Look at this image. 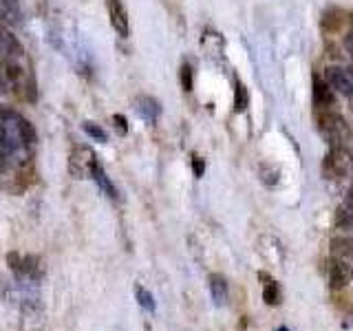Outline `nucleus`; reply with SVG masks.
Listing matches in <instances>:
<instances>
[{"instance_id":"nucleus-1","label":"nucleus","mask_w":353,"mask_h":331,"mask_svg":"<svg viewBox=\"0 0 353 331\" xmlns=\"http://www.w3.org/2000/svg\"><path fill=\"white\" fill-rule=\"evenodd\" d=\"M95 163L97 157L88 146H75L69 154V170L75 179H88Z\"/></svg>"},{"instance_id":"nucleus-2","label":"nucleus","mask_w":353,"mask_h":331,"mask_svg":"<svg viewBox=\"0 0 353 331\" xmlns=\"http://www.w3.org/2000/svg\"><path fill=\"white\" fill-rule=\"evenodd\" d=\"M106 11L110 18V27L115 29L117 36L126 38L130 33V20H128V11L121 0H106Z\"/></svg>"},{"instance_id":"nucleus-3","label":"nucleus","mask_w":353,"mask_h":331,"mask_svg":"<svg viewBox=\"0 0 353 331\" xmlns=\"http://www.w3.org/2000/svg\"><path fill=\"white\" fill-rule=\"evenodd\" d=\"M351 265L345 259H338L334 257L331 261V268H329V283H331V290H345V287L351 283Z\"/></svg>"},{"instance_id":"nucleus-4","label":"nucleus","mask_w":353,"mask_h":331,"mask_svg":"<svg viewBox=\"0 0 353 331\" xmlns=\"http://www.w3.org/2000/svg\"><path fill=\"white\" fill-rule=\"evenodd\" d=\"M327 84L331 91H336L340 95H353V82L351 77L345 69H340V66H329L327 69Z\"/></svg>"},{"instance_id":"nucleus-5","label":"nucleus","mask_w":353,"mask_h":331,"mask_svg":"<svg viewBox=\"0 0 353 331\" xmlns=\"http://www.w3.org/2000/svg\"><path fill=\"white\" fill-rule=\"evenodd\" d=\"M314 106L316 113H325V110H334L336 106V93L331 91L329 84L314 77Z\"/></svg>"},{"instance_id":"nucleus-6","label":"nucleus","mask_w":353,"mask_h":331,"mask_svg":"<svg viewBox=\"0 0 353 331\" xmlns=\"http://www.w3.org/2000/svg\"><path fill=\"white\" fill-rule=\"evenodd\" d=\"M0 55L7 60H18L25 55V47L20 44V40L3 25H0Z\"/></svg>"},{"instance_id":"nucleus-7","label":"nucleus","mask_w":353,"mask_h":331,"mask_svg":"<svg viewBox=\"0 0 353 331\" xmlns=\"http://www.w3.org/2000/svg\"><path fill=\"white\" fill-rule=\"evenodd\" d=\"M135 108H137V113L148 121V124H154L157 117H159V113H161L159 102L154 97H150V95H139L135 99Z\"/></svg>"},{"instance_id":"nucleus-8","label":"nucleus","mask_w":353,"mask_h":331,"mask_svg":"<svg viewBox=\"0 0 353 331\" xmlns=\"http://www.w3.org/2000/svg\"><path fill=\"white\" fill-rule=\"evenodd\" d=\"M91 179L97 183V188H99V190H102L106 197H110V199H117V190H115V185H113V181H110V177L106 174L104 166L99 163V161L93 166V170H91Z\"/></svg>"},{"instance_id":"nucleus-9","label":"nucleus","mask_w":353,"mask_h":331,"mask_svg":"<svg viewBox=\"0 0 353 331\" xmlns=\"http://www.w3.org/2000/svg\"><path fill=\"white\" fill-rule=\"evenodd\" d=\"M210 294H212L214 305L223 307L228 303V283L221 274H212L210 276Z\"/></svg>"},{"instance_id":"nucleus-10","label":"nucleus","mask_w":353,"mask_h":331,"mask_svg":"<svg viewBox=\"0 0 353 331\" xmlns=\"http://www.w3.org/2000/svg\"><path fill=\"white\" fill-rule=\"evenodd\" d=\"M0 18L11 25H20L22 22V7L18 0H0Z\"/></svg>"},{"instance_id":"nucleus-11","label":"nucleus","mask_w":353,"mask_h":331,"mask_svg":"<svg viewBox=\"0 0 353 331\" xmlns=\"http://www.w3.org/2000/svg\"><path fill=\"white\" fill-rule=\"evenodd\" d=\"M331 250H334V257L353 261V239L351 237H338L331 241Z\"/></svg>"},{"instance_id":"nucleus-12","label":"nucleus","mask_w":353,"mask_h":331,"mask_svg":"<svg viewBox=\"0 0 353 331\" xmlns=\"http://www.w3.org/2000/svg\"><path fill=\"white\" fill-rule=\"evenodd\" d=\"M261 279L265 281L263 283V301L268 305H279L281 303V290H279V283H276L274 279H270V276L261 274Z\"/></svg>"},{"instance_id":"nucleus-13","label":"nucleus","mask_w":353,"mask_h":331,"mask_svg":"<svg viewBox=\"0 0 353 331\" xmlns=\"http://www.w3.org/2000/svg\"><path fill=\"white\" fill-rule=\"evenodd\" d=\"M334 223H336V228H340V230H353V208H349V205L342 203V205L336 210Z\"/></svg>"},{"instance_id":"nucleus-14","label":"nucleus","mask_w":353,"mask_h":331,"mask_svg":"<svg viewBox=\"0 0 353 331\" xmlns=\"http://www.w3.org/2000/svg\"><path fill=\"white\" fill-rule=\"evenodd\" d=\"M135 296H137V303L146 309V312H154V298H152V294L146 290L143 285H135Z\"/></svg>"},{"instance_id":"nucleus-15","label":"nucleus","mask_w":353,"mask_h":331,"mask_svg":"<svg viewBox=\"0 0 353 331\" xmlns=\"http://www.w3.org/2000/svg\"><path fill=\"white\" fill-rule=\"evenodd\" d=\"M248 104H250V93H248V88L243 86L241 82H236V91H234V108L239 110H245L248 108Z\"/></svg>"},{"instance_id":"nucleus-16","label":"nucleus","mask_w":353,"mask_h":331,"mask_svg":"<svg viewBox=\"0 0 353 331\" xmlns=\"http://www.w3.org/2000/svg\"><path fill=\"white\" fill-rule=\"evenodd\" d=\"M84 130H86V135L88 137H93L95 141H106L108 139V135H106V130L102 128V126H97V124H93V121H84Z\"/></svg>"},{"instance_id":"nucleus-17","label":"nucleus","mask_w":353,"mask_h":331,"mask_svg":"<svg viewBox=\"0 0 353 331\" xmlns=\"http://www.w3.org/2000/svg\"><path fill=\"white\" fill-rule=\"evenodd\" d=\"M179 77H181V88L188 93L192 91V66L190 64H183L181 71H179Z\"/></svg>"},{"instance_id":"nucleus-18","label":"nucleus","mask_w":353,"mask_h":331,"mask_svg":"<svg viewBox=\"0 0 353 331\" xmlns=\"http://www.w3.org/2000/svg\"><path fill=\"white\" fill-rule=\"evenodd\" d=\"M113 124H115L117 135L124 137L126 132H128V124H126V117H124V115H113Z\"/></svg>"},{"instance_id":"nucleus-19","label":"nucleus","mask_w":353,"mask_h":331,"mask_svg":"<svg viewBox=\"0 0 353 331\" xmlns=\"http://www.w3.org/2000/svg\"><path fill=\"white\" fill-rule=\"evenodd\" d=\"M192 166H194V174L201 177L203 174V161L199 159V157H192Z\"/></svg>"},{"instance_id":"nucleus-20","label":"nucleus","mask_w":353,"mask_h":331,"mask_svg":"<svg viewBox=\"0 0 353 331\" xmlns=\"http://www.w3.org/2000/svg\"><path fill=\"white\" fill-rule=\"evenodd\" d=\"M345 49H347V53L353 58V31H351L349 36L345 38Z\"/></svg>"},{"instance_id":"nucleus-21","label":"nucleus","mask_w":353,"mask_h":331,"mask_svg":"<svg viewBox=\"0 0 353 331\" xmlns=\"http://www.w3.org/2000/svg\"><path fill=\"white\" fill-rule=\"evenodd\" d=\"M7 161H9V157H7V152H5L3 148H0V170H3V168H5V166H7Z\"/></svg>"},{"instance_id":"nucleus-22","label":"nucleus","mask_w":353,"mask_h":331,"mask_svg":"<svg viewBox=\"0 0 353 331\" xmlns=\"http://www.w3.org/2000/svg\"><path fill=\"white\" fill-rule=\"evenodd\" d=\"M345 205L353 208V185L349 188V192H347V197H345Z\"/></svg>"},{"instance_id":"nucleus-23","label":"nucleus","mask_w":353,"mask_h":331,"mask_svg":"<svg viewBox=\"0 0 353 331\" xmlns=\"http://www.w3.org/2000/svg\"><path fill=\"white\" fill-rule=\"evenodd\" d=\"M349 77H351V82H353V66H351V69H349Z\"/></svg>"},{"instance_id":"nucleus-24","label":"nucleus","mask_w":353,"mask_h":331,"mask_svg":"<svg viewBox=\"0 0 353 331\" xmlns=\"http://www.w3.org/2000/svg\"><path fill=\"white\" fill-rule=\"evenodd\" d=\"M279 331H290V329H287V327H281V329H279Z\"/></svg>"}]
</instances>
